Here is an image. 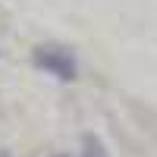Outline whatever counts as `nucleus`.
Here are the masks:
<instances>
[{"instance_id": "1", "label": "nucleus", "mask_w": 157, "mask_h": 157, "mask_svg": "<svg viewBox=\"0 0 157 157\" xmlns=\"http://www.w3.org/2000/svg\"><path fill=\"white\" fill-rule=\"evenodd\" d=\"M32 60L41 72H50L60 82H75L78 78V63H75V54L63 44H38L32 50Z\"/></svg>"}, {"instance_id": "2", "label": "nucleus", "mask_w": 157, "mask_h": 157, "mask_svg": "<svg viewBox=\"0 0 157 157\" xmlns=\"http://www.w3.org/2000/svg\"><path fill=\"white\" fill-rule=\"evenodd\" d=\"M82 145H85L82 157H107V154H104V145H101L94 135H85V138H82Z\"/></svg>"}, {"instance_id": "3", "label": "nucleus", "mask_w": 157, "mask_h": 157, "mask_svg": "<svg viewBox=\"0 0 157 157\" xmlns=\"http://www.w3.org/2000/svg\"><path fill=\"white\" fill-rule=\"evenodd\" d=\"M0 157H10V154H0Z\"/></svg>"}]
</instances>
